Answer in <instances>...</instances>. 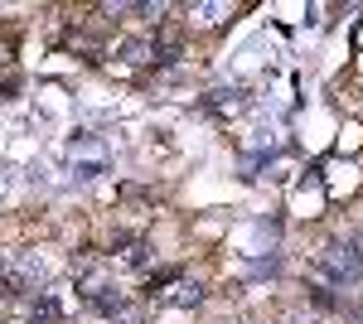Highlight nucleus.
<instances>
[{
  "label": "nucleus",
  "instance_id": "nucleus-12",
  "mask_svg": "<svg viewBox=\"0 0 363 324\" xmlns=\"http://www.w3.org/2000/svg\"><path fill=\"white\" fill-rule=\"evenodd\" d=\"M310 300H315V305H320V310H339V300L330 296V291H310Z\"/></svg>",
  "mask_w": 363,
  "mask_h": 324
},
{
  "label": "nucleus",
  "instance_id": "nucleus-2",
  "mask_svg": "<svg viewBox=\"0 0 363 324\" xmlns=\"http://www.w3.org/2000/svg\"><path fill=\"white\" fill-rule=\"evenodd\" d=\"M68 160H73V174L78 179H97V174H107L112 150H107V140H97L92 131H78L68 140Z\"/></svg>",
  "mask_w": 363,
  "mask_h": 324
},
{
  "label": "nucleus",
  "instance_id": "nucleus-4",
  "mask_svg": "<svg viewBox=\"0 0 363 324\" xmlns=\"http://www.w3.org/2000/svg\"><path fill=\"white\" fill-rule=\"evenodd\" d=\"M49 276H54V267H49L39 252H20V257H15V276H10V281H15V286H49Z\"/></svg>",
  "mask_w": 363,
  "mask_h": 324
},
{
  "label": "nucleus",
  "instance_id": "nucleus-1",
  "mask_svg": "<svg viewBox=\"0 0 363 324\" xmlns=\"http://www.w3.org/2000/svg\"><path fill=\"white\" fill-rule=\"evenodd\" d=\"M315 276L330 281V286H354L363 276V252H354L349 242H330L315 257Z\"/></svg>",
  "mask_w": 363,
  "mask_h": 324
},
{
  "label": "nucleus",
  "instance_id": "nucleus-3",
  "mask_svg": "<svg viewBox=\"0 0 363 324\" xmlns=\"http://www.w3.org/2000/svg\"><path fill=\"white\" fill-rule=\"evenodd\" d=\"M83 300L92 305V310H97V315H107V320L126 310V296L116 291L112 281H102V276H87V286H83Z\"/></svg>",
  "mask_w": 363,
  "mask_h": 324
},
{
  "label": "nucleus",
  "instance_id": "nucleus-9",
  "mask_svg": "<svg viewBox=\"0 0 363 324\" xmlns=\"http://www.w3.org/2000/svg\"><path fill=\"white\" fill-rule=\"evenodd\" d=\"M242 97H247L242 87H218V92H208V107H213V111H238V107H242Z\"/></svg>",
  "mask_w": 363,
  "mask_h": 324
},
{
  "label": "nucleus",
  "instance_id": "nucleus-5",
  "mask_svg": "<svg viewBox=\"0 0 363 324\" xmlns=\"http://www.w3.org/2000/svg\"><path fill=\"white\" fill-rule=\"evenodd\" d=\"M145 262H150V242L145 238H121V267L140 271Z\"/></svg>",
  "mask_w": 363,
  "mask_h": 324
},
{
  "label": "nucleus",
  "instance_id": "nucleus-13",
  "mask_svg": "<svg viewBox=\"0 0 363 324\" xmlns=\"http://www.w3.org/2000/svg\"><path fill=\"white\" fill-rule=\"evenodd\" d=\"M5 271H10V262H5V252H0V281H5Z\"/></svg>",
  "mask_w": 363,
  "mask_h": 324
},
{
  "label": "nucleus",
  "instance_id": "nucleus-8",
  "mask_svg": "<svg viewBox=\"0 0 363 324\" xmlns=\"http://www.w3.org/2000/svg\"><path fill=\"white\" fill-rule=\"evenodd\" d=\"M116 58H126V63H150V58H155V44H150V39H126V44L116 49Z\"/></svg>",
  "mask_w": 363,
  "mask_h": 324
},
{
  "label": "nucleus",
  "instance_id": "nucleus-10",
  "mask_svg": "<svg viewBox=\"0 0 363 324\" xmlns=\"http://www.w3.org/2000/svg\"><path fill=\"white\" fill-rule=\"evenodd\" d=\"M107 324H145V310H136V305H126L121 315H112Z\"/></svg>",
  "mask_w": 363,
  "mask_h": 324
},
{
  "label": "nucleus",
  "instance_id": "nucleus-7",
  "mask_svg": "<svg viewBox=\"0 0 363 324\" xmlns=\"http://www.w3.org/2000/svg\"><path fill=\"white\" fill-rule=\"evenodd\" d=\"M29 324H63V310H58L54 296H39L29 305Z\"/></svg>",
  "mask_w": 363,
  "mask_h": 324
},
{
  "label": "nucleus",
  "instance_id": "nucleus-6",
  "mask_svg": "<svg viewBox=\"0 0 363 324\" xmlns=\"http://www.w3.org/2000/svg\"><path fill=\"white\" fill-rule=\"evenodd\" d=\"M169 305H174V310H194L199 300H203V286H194V281H174V291H169Z\"/></svg>",
  "mask_w": 363,
  "mask_h": 324
},
{
  "label": "nucleus",
  "instance_id": "nucleus-11",
  "mask_svg": "<svg viewBox=\"0 0 363 324\" xmlns=\"http://www.w3.org/2000/svg\"><path fill=\"white\" fill-rule=\"evenodd\" d=\"M189 15H203V25H213V15H228V5H189Z\"/></svg>",
  "mask_w": 363,
  "mask_h": 324
}]
</instances>
